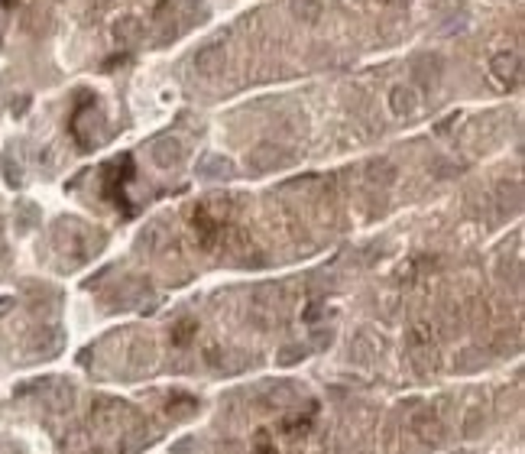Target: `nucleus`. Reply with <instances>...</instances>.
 Listing matches in <instances>:
<instances>
[{
	"label": "nucleus",
	"instance_id": "f257e3e1",
	"mask_svg": "<svg viewBox=\"0 0 525 454\" xmlns=\"http://www.w3.org/2000/svg\"><path fill=\"white\" fill-rule=\"evenodd\" d=\"M405 347H409V360H412V367L418 373H431V370H438V347H435V334L428 325H412L409 331H405Z\"/></svg>",
	"mask_w": 525,
	"mask_h": 454
},
{
	"label": "nucleus",
	"instance_id": "f03ea898",
	"mask_svg": "<svg viewBox=\"0 0 525 454\" xmlns=\"http://www.w3.org/2000/svg\"><path fill=\"white\" fill-rule=\"evenodd\" d=\"M487 72H489V81L500 88V91H509V88H515V81H519L522 62H519V55H515V52L502 49V52H496V55L489 59Z\"/></svg>",
	"mask_w": 525,
	"mask_h": 454
},
{
	"label": "nucleus",
	"instance_id": "7ed1b4c3",
	"mask_svg": "<svg viewBox=\"0 0 525 454\" xmlns=\"http://www.w3.org/2000/svg\"><path fill=\"white\" fill-rule=\"evenodd\" d=\"M289 162H292V156L276 143H259V147L246 153V169L250 172H276L282 166H289Z\"/></svg>",
	"mask_w": 525,
	"mask_h": 454
},
{
	"label": "nucleus",
	"instance_id": "20e7f679",
	"mask_svg": "<svg viewBox=\"0 0 525 454\" xmlns=\"http://www.w3.org/2000/svg\"><path fill=\"white\" fill-rule=\"evenodd\" d=\"M149 160L156 162L159 169H175V166L185 160L182 140H179V136H172V134L156 136V140L149 143Z\"/></svg>",
	"mask_w": 525,
	"mask_h": 454
},
{
	"label": "nucleus",
	"instance_id": "39448f33",
	"mask_svg": "<svg viewBox=\"0 0 525 454\" xmlns=\"http://www.w3.org/2000/svg\"><path fill=\"white\" fill-rule=\"evenodd\" d=\"M192 65H195V72L201 75V78H214V75H220L224 65H227V49H224L220 42H208V46H201V49L195 52Z\"/></svg>",
	"mask_w": 525,
	"mask_h": 454
},
{
	"label": "nucleus",
	"instance_id": "423d86ee",
	"mask_svg": "<svg viewBox=\"0 0 525 454\" xmlns=\"http://www.w3.org/2000/svg\"><path fill=\"white\" fill-rule=\"evenodd\" d=\"M409 429H412V435H415L418 442H425V444H441L444 442V425H441L431 412H415L412 422H409Z\"/></svg>",
	"mask_w": 525,
	"mask_h": 454
},
{
	"label": "nucleus",
	"instance_id": "0eeeda50",
	"mask_svg": "<svg viewBox=\"0 0 525 454\" xmlns=\"http://www.w3.org/2000/svg\"><path fill=\"white\" fill-rule=\"evenodd\" d=\"M418 108V91L409 85H392L389 88V111L396 117H409Z\"/></svg>",
	"mask_w": 525,
	"mask_h": 454
},
{
	"label": "nucleus",
	"instance_id": "6e6552de",
	"mask_svg": "<svg viewBox=\"0 0 525 454\" xmlns=\"http://www.w3.org/2000/svg\"><path fill=\"white\" fill-rule=\"evenodd\" d=\"M198 175H205V179H231L233 162L224 160V156H205L198 162Z\"/></svg>",
	"mask_w": 525,
	"mask_h": 454
},
{
	"label": "nucleus",
	"instance_id": "1a4fd4ad",
	"mask_svg": "<svg viewBox=\"0 0 525 454\" xmlns=\"http://www.w3.org/2000/svg\"><path fill=\"white\" fill-rule=\"evenodd\" d=\"M289 10H292V16L302 20V23H318L321 13H324V3H321V0H289Z\"/></svg>",
	"mask_w": 525,
	"mask_h": 454
},
{
	"label": "nucleus",
	"instance_id": "9d476101",
	"mask_svg": "<svg viewBox=\"0 0 525 454\" xmlns=\"http://www.w3.org/2000/svg\"><path fill=\"white\" fill-rule=\"evenodd\" d=\"M29 351L36 357H52L62 351V331H55V328H49V331L36 334V341L29 344Z\"/></svg>",
	"mask_w": 525,
	"mask_h": 454
},
{
	"label": "nucleus",
	"instance_id": "9b49d317",
	"mask_svg": "<svg viewBox=\"0 0 525 454\" xmlns=\"http://www.w3.org/2000/svg\"><path fill=\"white\" fill-rule=\"evenodd\" d=\"M367 182L370 185H383V188L392 185L396 182V166H392L389 160H373L367 166Z\"/></svg>",
	"mask_w": 525,
	"mask_h": 454
},
{
	"label": "nucleus",
	"instance_id": "f8f14e48",
	"mask_svg": "<svg viewBox=\"0 0 525 454\" xmlns=\"http://www.w3.org/2000/svg\"><path fill=\"white\" fill-rule=\"evenodd\" d=\"M376 354H379V347L370 341V334H357L354 341H350V357H354L357 364H370Z\"/></svg>",
	"mask_w": 525,
	"mask_h": 454
},
{
	"label": "nucleus",
	"instance_id": "ddd939ff",
	"mask_svg": "<svg viewBox=\"0 0 525 454\" xmlns=\"http://www.w3.org/2000/svg\"><path fill=\"white\" fill-rule=\"evenodd\" d=\"M195 338H198V321L182 318V321L172 325V344H175V347H185V344H192Z\"/></svg>",
	"mask_w": 525,
	"mask_h": 454
},
{
	"label": "nucleus",
	"instance_id": "4468645a",
	"mask_svg": "<svg viewBox=\"0 0 525 454\" xmlns=\"http://www.w3.org/2000/svg\"><path fill=\"white\" fill-rule=\"evenodd\" d=\"M166 240H169L166 227H162V224H149L146 231H143V237H140V247H143V250H149V253H156Z\"/></svg>",
	"mask_w": 525,
	"mask_h": 454
},
{
	"label": "nucleus",
	"instance_id": "2eb2a0df",
	"mask_svg": "<svg viewBox=\"0 0 525 454\" xmlns=\"http://www.w3.org/2000/svg\"><path fill=\"white\" fill-rule=\"evenodd\" d=\"M140 33H143V23L136 16H123L120 23L114 26V36L120 39V42H133V39H140Z\"/></svg>",
	"mask_w": 525,
	"mask_h": 454
},
{
	"label": "nucleus",
	"instance_id": "dca6fc26",
	"mask_svg": "<svg viewBox=\"0 0 525 454\" xmlns=\"http://www.w3.org/2000/svg\"><path fill=\"white\" fill-rule=\"evenodd\" d=\"M0 169H3V179H7V185H10V188H20V185H23V169H20V162L13 160V153H3Z\"/></svg>",
	"mask_w": 525,
	"mask_h": 454
},
{
	"label": "nucleus",
	"instance_id": "f3484780",
	"mask_svg": "<svg viewBox=\"0 0 525 454\" xmlns=\"http://www.w3.org/2000/svg\"><path fill=\"white\" fill-rule=\"evenodd\" d=\"M308 347H302V344H285L279 354H276V360H279L282 367H292V364H298V360H305Z\"/></svg>",
	"mask_w": 525,
	"mask_h": 454
},
{
	"label": "nucleus",
	"instance_id": "a211bd4d",
	"mask_svg": "<svg viewBox=\"0 0 525 454\" xmlns=\"http://www.w3.org/2000/svg\"><path fill=\"white\" fill-rule=\"evenodd\" d=\"M72 399H75L72 386H65V383H59V386L52 390V399H49V405H52V409H55V412H65V409L72 405Z\"/></svg>",
	"mask_w": 525,
	"mask_h": 454
},
{
	"label": "nucleus",
	"instance_id": "6ab92c4d",
	"mask_svg": "<svg viewBox=\"0 0 525 454\" xmlns=\"http://www.w3.org/2000/svg\"><path fill=\"white\" fill-rule=\"evenodd\" d=\"M483 425H487V422H483V412H480V409H470V412H467V418H464V435H467V438H474Z\"/></svg>",
	"mask_w": 525,
	"mask_h": 454
},
{
	"label": "nucleus",
	"instance_id": "aec40b11",
	"mask_svg": "<svg viewBox=\"0 0 525 454\" xmlns=\"http://www.w3.org/2000/svg\"><path fill=\"white\" fill-rule=\"evenodd\" d=\"M253 454H276V444H272L266 429H259L257 435H253Z\"/></svg>",
	"mask_w": 525,
	"mask_h": 454
},
{
	"label": "nucleus",
	"instance_id": "412c9836",
	"mask_svg": "<svg viewBox=\"0 0 525 454\" xmlns=\"http://www.w3.org/2000/svg\"><path fill=\"white\" fill-rule=\"evenodd\" d=\"M331 341H334V331H315V334H311V347H315V351L331 347Z\"/></svg>",
	"mask_w": 525,
	"mask_h": 454
},
{
	"label": "nucleus",
	"instance_id": "4be33fe9",
	"mask_svg": "<svg viewBox=\"0 0 525 454\" xmlns=\"http://www.w3.org/2000/svg\"><path fill=\"white\" fill-rule=\"evenodd\" d=\"M13 305H16V302H13L10 295H0V318H3V315H7Z\"/></svg>",
	"mask_w": 525,
	"mask_h": 454
},
{
	"label": "nucleus",
	"instance_id": "5701e85b",
	"mask_svg": "<svg viewBox=\"0 0 525 454\" xmlns=\"http://www.w3.org/2000/svg\"><path fill=\"white\" fill-rule=\"evenodd\" d=\"M26 108H29V98H20V101H13V114H16V117H20V114H26Z\"/></svg>",
	"mask_w": 525,
	"mask_h": 454
}]
</instances>
